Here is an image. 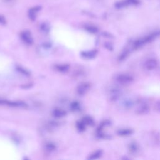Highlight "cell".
Wrapping results in <instances>:
<instances>
[{
	"mask_svg": "<svg viewBox=\"0 0 160 160\" xmlns=\"http://www.w3.org/2000/svg\"><path fill=\"white\" fill-rule=\"evenodd\" d=\"M159 35V32H155L151 35L147 36L146 37L142 38L141 39H139L137 41H136L133 44V48L135 50L138 49V48H141L143 45L147 44V43L152 41L154 39H156Z\"/></svg>",
	"mask_w": 160,
	"mask_h": 160,
	"instance_id": "6da1fadb",
	"label": "cell"
},
{
	"mask_svg": "<svg viewBox=\"0 0 160 160\" xmlns=\"http://www.w3.org/2000/svg\"><path fill=\"white\" fill-rule=\"evenodd\" d=\"M0 105H6L11 107H21L26 108L27 107V105L23 102V101H11L6 100L0 99Z\"/></svg>",
	"mask_w": 160,
	"mask_h": 160,
	"instance_id": "7a4b0ae2",
	"label": "cell"
},
{
	"mask_svg": "<svg viewBox=\"0 0 160 160\" xmlns=\"http://www.w3.org/2000/svg\"><path fill=\"white\" fill-rule=\"evenodd\" d=\"M117 81L119 84L122 85H128L133 81V78L129 75L121 74L116 78Z\"/></svg>",
	"mask_w": 160,
	"mask_h": 160,
	"instance_id": "3957f363",
	"label": "cell"
},
{
	"mask_svg": "<svg viewBox=\"0 0 160 160\" xmlns=\"http://www.w3.org/2000/svg\"><path fill=\"white\" fill-rule=\"evenodd\" d=\"M158 65V61L154 58L148 60L144 63V68L147 70H153L156 69Z\"/></svg>",
	"mask_w": 160,
	"mask_h": 160,
	"instance_id": "277c9868",
	"label": "cell"
},
{
	"mask_svg": "<svg viewBox=\"0 0 160 160\" xmlns=\"http://www.w3.org/2000/svg\"><path fill=\"white\" fill-rule=\"evenodd\" d=\"M21 38L22 40L25 42L26 44L31 45L33 43V39L31 36V33L28 31H25L21 33Z\"/></svg>",
	"mask_w": 160,
	"mask_h": 160,
	"instance_id": "5b68a950",
	"label": "cell"
},
{
	"mask_svg": "<svg viewBox=\"0 0 160 160\" xmlns=\"http://www.w3.org/2000/svg\"><path fill=\"white\" fill-rule=\"evenodd\" d=\"M90 88V84L89 83H82L77 88V93L80 95H83L86 93Z\"/></svg>",
	"mask_w": 160,
	"mask_h": 160,
	"instance_id": "8992f818",
	"label": "cell"
},
{
	"mask_svg": "<svg viewBox=\"0 0 160 160\" xmlns=\"http://www.w3.org/2000/svg\"><path fill=\"white\" fill-rule=\"evenodd\" d=\"M97 53H98V51L96 50L88 51H83L81 52V56L85 58H88V59H91V58H93L96 56Z\"/></svg>",
	"mask_w": 160,
	"mask_h": 160,
	"instance_id": "52a82bcc",
	"label": "cell"
},
{
	"mask_svg": "<svg viewBox=\"0 0 160 160\" xmlns=\"http://www.w3.org/2000/svg\"><path fill=\"white\" fill-rule=\"evenodd\" d=\"M66 114V111H64L63 110L60 109V108H56L53 111V115L54 117L57 118H60L64 117V116Z\"/></svg>",
	"mask_w": 160,
	"mask_h": 160,
	"instance_id": "ba28073f",
	"label": "cell"
},
{
	"mask_svg": "<svg viewBox=\"0 0 160 160\" xmlns=\"http://www.w3.org/2000/svg\"><path fill=\"white\" fill-rule=\"evenodd\" d=\"M149 111V106L146 103H142L139 105L137 110L138 114H146Z\"/></svg>",
	"mask_w": 160,
	"mask_h": 160,
	"instance_id": "9c48e42d",
	"label": "cell"
},
{
	"mask_svg": "<svg viewBox=\"0 0 160 160\" xmlns=\"http://www.w3.org/2000/svg\"><path fill=\"white\" fill-rule=\"evenodd\" d=\"M133 133V131L129 129H123L118 131V134L121 137H127Z\"/></svg>",
	"mask_w": 160,
	"mask_h": 160,
	"instance_id": "30bf717a",
	"label": "cell"
},
{
	"mask_svg": "<svg viewBox=\"0 0 160 160\" xmlns=\"http://www.w3.org/2000/svg\"><path fill=\"white\" fill-rule=\"evenodd\" d=\"M56 68L58 71L61 72V73H65L68 71V70L70 69V66L69 65H66V64L57 65L56 66Z\"/></svg>",
	"mask_w": 160,
	"mask_h": 160,
	"instance_id": "8fae6325",
	"label": "cell"
},
{
	"mask_svg": "<svg viewBox=\"0 0 160 160\" xmlns=\"http://www.w3.org/2000/svg\"><path fill=\"white\" fill-rule=\"evenodd\" d=\"M119 95H120L119 90L118 89L114 88L111 90V94H110L111 99L112 100H116L119 96Z\"/></svg>",
	"mask_w": 160,
	"mask_h": 160,
	"instance_id": "7c38bea8",
	"label": "cell"
},
{
	"mask_svg": "<svg viewBox=\"0 0 160 160\" xmlns=\"http://www.w3.org/2000/svg\"><path fill=\"white\" fill-rule=\"evenodd\" d=\"M102 153H103V151H101V150H98V151H96L93 154H91L90 156V157L88 158V159H98L100 157H101V155H102Z\"/></svg>",
	"mask_w": 160,
	"mask_h": 160,
	"instance_id": "4fadbf2b",
	"label": "cell"
},
{
	"mask_svg": "<svg viewBox=\"0 0 160 160\" xmlns=\"http://www.w3.org/2000/svg\"><path fill=\"white\" fill-rule=\"evenodd\" d=\"M82 122H83L86 126H93L94 124V122L93 119L89 116H86V117L83 118L82 119Z\"/></svg>",
	"mask_w": 160,
	"mask_h": 160,
	"instance_id": "5bb4252c",
	"label": "cell"
},
{
	"mask_svg": "<svg viewBox=\"0 0 160 160\" xmlns=\"http://www.w3.org/2000/svg\"><path fill=\"white\" fill-rule=\"evenodd\" d=\"M76 128L79 132H84L85 129H86V124L83 122H82V120H81V122H77Z\"/></svg>",
	"mask_w": 160,
	"mask_h": 160,
	"instance_id": "9a60e30c",
	"label": "cell"
},
{
	"mask_svg": "<svg viewBox=\"0 0 160 160\" xmlns=\"http://www.w3.org/2000/svg\"><path fill=\"white\" fill-rule=\"evenodd\" d=\"M39 8H34L33 9H31V10L29 12V16H30V18L32 20H34V19H35L36 17V13L38 11Z\"/></svg>",
	"mask_w": 160,
	"mask_h": 160,
	"instance_id": "2e32d148",
	"label": "cell"
},
{
	"mask_svg": "<svg viewBox=\"0 0 160 160\" xmlns=\"http://www.w3.org/2000/svg\"><path fill=\"white\" fill-rule=\"evenodd\" d=\"M129 151H130L131 153H136L137 151L138 146H137V144H136L135 143H131L129 144Z\"/></svg>",
	"mask_w": 160,
	"mask_h": 160,
	"instance_id": "e0dca14e",
	"label": "cell"
},
{
	"mask_svg": "<svg viewBox=\"0 0 160 160\" xmlns=\"http://www.w3.org/2000/svg\"><path fill=\"white\" fill-rule=\"evenodd\" d=\"M56 146L55 145L52 143H48L46 144V149L48 151H53L55 149Z\"/></svg>",
	"mask_w": 160,
	"mask_h": 160,
	"instance_id": "ac0fdd59",
	"label": "cell"
},
{
	"mask_svg": "<svg viewBox=\"0 0 160 160\" xmlns=\"http://www.w3.org/2000/svg\"><path fill=\"white\" fill-rule=\"evenodd\" d=\"M129 53V51L128 50H124V51L122 53V54L120 55V56H119V61H123V60H124L125 59V58L128 56Z\"/></svg>",
	"mask_w": 160,
	"mask_h": 160,
	"instance_id": "d6986e66",
	"label": "cell"
},
{
	"mask_svg": "<svg viewBox=\"0 0 160 160\" xmlns=\"http://www.w3.org/2000/svg\"><path fill=\"white\" fill-rule=\"evenodd\" d=\"M70 107L73 111H76L80 108V104L77 101H74L71 104Z\"/></svg>",
	"mask_w": 160,
	"mask_h": 160,
	"instance_id": "ffe728a7",
	"label": "cell"
},
{
	"mask_svg": "<svg viewBox=\"0 0 160 160\" xmlns=\"http://www.w3.org/2000/svg\"><path fill=\"white\" fill-rule=\"evenodd\" d=\"M86 30L91 33H96L97 31H98V29H97V28L95 27V26H87L86 27Z\"/></svg>",
	"mask_w": 160,
	"mask_h": 160,
	"instance_id": "44dd1931",
	"label": "cell"
},
{
	"mask_svg": "<svg viewBox=\"0 0 160 160\" xmlns=\"http://www.w3.org/2000/svg\"><path fill=\"white\" fill-rule=\"evenodd\" d=\"M17 70H18L19 72L21 73H22L23 75H24L29 76V75H30V72L28 71L27 70H25L24 68H21V67H18V68H17Z\"/></svg>",
	"mask_w": 160,
	"mask_h": 160,
	"instance_id": "7402d4cb",
	"label": "cell"
},
{
	"mask_svg": "<svg viewBox=\"0 0 160 160\" xmlns=\"http://www.w3.org/2000/svg\"><path fill=\"white\" fill-rule=\"evenodd\" d=\"M0 24H1V25H4V24H6L5 18L1 15H0Z\"/></svg>",
	"mask_w": 160,
	"mask_h": 160,
	"instance_id": "603a6c76",
	"label": "cell"
},
{
	"mask_svg": "<svg viewBox=\"0 0 160 160\" xmlns=\"http://www.w3.org/2000/svg\"><path fill=\"white\" fill-rule=\"evenodd\" d=\"M6 1H10V0H6Z\"/></svg>",
	"mask_w": 160,
	"mask_h": 160,
	"instance_id": "cb8c5ba5",
	"label": "cell"
}]
</instances>
